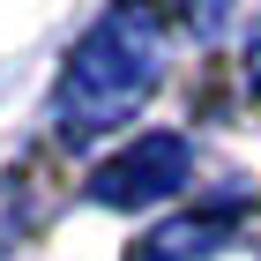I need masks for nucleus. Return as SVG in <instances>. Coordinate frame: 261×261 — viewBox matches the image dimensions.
Listing matches in <instances>:
<instances>
[{"label":"nucleus","mask_w":261,"mask_h":261,"mask_svg":"<svg viewBox=\"0 0 261 261\" xmlns=\"http://www.w3.org/2000/svg\"><path fill=\"white\" fill-rule=\"evenodd\" d=\"M254 75H261V45H254Z\"/></svg>","instance_id":"4"},{"label":"nucleus","mask_w":261,"mask_h":261,"mask_svg":"<svg viewBox=\"0 0 261 261\" xmlns=\"http://www.w3.org/2000/svg\"><path fill=\"white\" fill-rule=\"evenodd\" d=\"M217 239H224V217L201 209V217H179V224H164V231H149L127 261H201V254H217Z\"/></svg>","instance_id":"3"},{"label":"nucleus","mask_w":261,"mask_h":261,"mask_svg":"<svg viewBox=\"0 0 261 261\" xmlns=\"http://www.w3.org/2000/svg\"><path fill=\"white\" fill-rule=\"evenodd\" d=\"M187 179H194L187 142H179V135H142V142H127L112 164L90 172V201H105V209H142V201L179 194Z\"/></svg>","instance_id":"2"},{"label":"nucleus","mask_w":261,"mask_h":261,"mask_svg":"<svg viewBox=\"0 0 261 261\" xmlns=\"http://www.w3.org/2000/svg\"><path fill=\"white\" fill-rule=\"evenodd\" d=\"M157 67H164V30L149 8L97 15L60 75V97H53L60 142H90V135H112L120 120H135V105L157 90Z\"/></svg>","instance_id":"1"}]
</instances>
